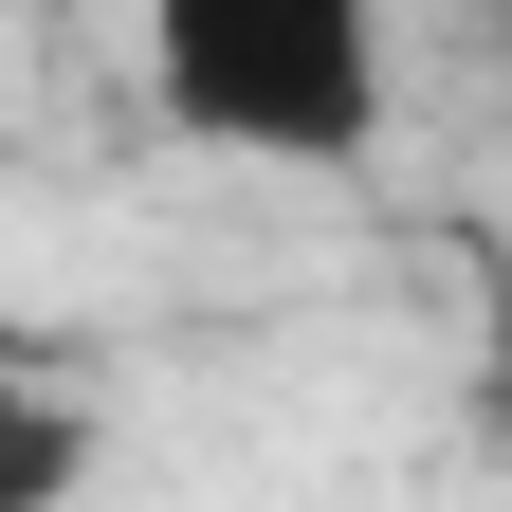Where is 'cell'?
Segmentation results:
<instances>
[{
    "mask_svg": "<svg viewBox=\"0 0 512 512\" xmlns=\"http://www.w3.org/2000/svg\"><path fill=\"white\" fill-rule=\"evenodd\" d=\"M147 92L220 165H366L384 147V0H147Z\"/></svg>",
    "mask_w": 512,
    "mask_h": 512,
    "instance_id": "6da1fadb",
    "label": "cell"
},
{
    "mask_svg": "<svg viewBox=\"0 0 512 512\" xmlns=\"http://www.w3.org/2000/svg\"><path fill=\"white\" fill-rule=\"evenodd\" d=\"M74 476H92V421H74V403H37V384L0 366V512H55Z\"/></svg>",
    "mask_w": 512,
    "mask_h": 512,
    "instance_id": "7a4b0ae2",
    "label": "cell"
}]
</instances>
